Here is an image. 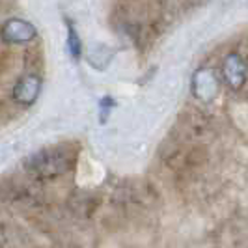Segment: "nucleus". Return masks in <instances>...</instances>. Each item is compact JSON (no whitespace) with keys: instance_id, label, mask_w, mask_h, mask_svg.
Masks as SVG:
<instances>
[{"instance_id":"f257e3e1","label":"nucleus","mask_w":248,"mask_h":248,"mask_svg":"<svg viewBox=\"0 0 248 248\" xmlns=\"http://www.w3.org/2000/svg\"><path fill=\"white\" fill-rule=\"evenodd\" d=\"M75 164V153L71 149L54 146V148H43L30 155L25 162L26 172H30L36 177H60L67 174Z\"/></svg>"},{"instance_id":"f03ea898","label":"nucleus","mask_w":248,"mask_h":248,"mask_svg":"<svg viewBox=\"0 0 248 248\" xmlns=\"http://www.w3.org/2000/svg\"><path fill=\"white\" fill-rule=\"evenodd\" d=\"M2 39L6 43H12V45H23V43H28L32 41L34 37L37 36L36 26L32 23H28L25 19H8L4 26H2Z\"/></svg>"},{"instance_id":"7ed1b4c3","label":"nucleus","mask_w":248,"mask_h":248,"mask_svg":"<svg viewBox=\"0 0 248 248\" xmlns=\"http://www.w3.org/2000/svg\"><path fill=\"white\" fill-rule=\"evenodd\" d=\"M41 92V78L37 75H25L17 80V84L13 88V99L17 101L19 105H32L36 103Z\"/></svg>"},{"instance_id":"20e7f679","label":"nucleus","mask_w":248,"mask_h":248,"mask_svg":"<svg viewBox=\"0 0 248 248\" xmlns=\"http://www.w3.org/2000/svg\"><path fill=\"white\" fill-rule=\"evenodd\" d=\"M192 88H194V93L196 97L202 101H211L215 95H217V88H218V82L215 78L213 71L209 69H202L196 73L194 80H192Z\"/></svg>"},{"instance_id":"39448f33","label":"nucleus","mask_w":248,"mask_h":248,"mask_svg":"<svg viewBox=\"0 0 248 248\" xmlns=\"http://www.w3.org/2000/svg\"><path fill=\"white\" fill-rule=\"evenodd\" d=\"M224 75L226 80L230 82V86L233 90H239L247 82V65L241 60V56L237 54H230L224 62Z\"/></svg>"},{"instance_id":"423d86ee","label":"nucleus","mask_w":248,"mask_h":248,"mask_svg":"<svg viewBox=\"0 0 248 248\" xmlns=\"http://www.w3.org/2000/svg\"><path fill=\"white\" fill-rule=\"evenodd\" d=\"M112 52L107 45H103V43H97V45H93L92 49H90V52H88V62H90V65L92 67H95V69H105L108 63H110L112 60Z\"/></svg>"},{"instance_id":"0eeeda50","label":"nucleus","mask_w":248,"mask_h":248,"mask_svg":"<svg viewBox=\"0 0 248 248\" xmlns=\"http://www.w3.org/2000/svg\"><path fill=\"white\" fill-rule=\"evenodd\" d=\"M65 49L69 52V56L75 62H78L82 58V41L80 36L77 34L75 26L71 25V21H67V37H65Z\"/></svg>"},{"instance_id":"6e6552de","label":"nucleus","mask_w":248,"mask_h":248,"mask_svg":"<svg viewBox=\"0 0 248 248\" xmlns=\"http://www.w3.org/2000/svg\"><path fill=\"white\" fill-rule=\"evenodd\" d=\"M108 107H114V99L112 97H103L101 99V108H103V120H105V116H107V108Z\"/></svg>"}]
</instances>
